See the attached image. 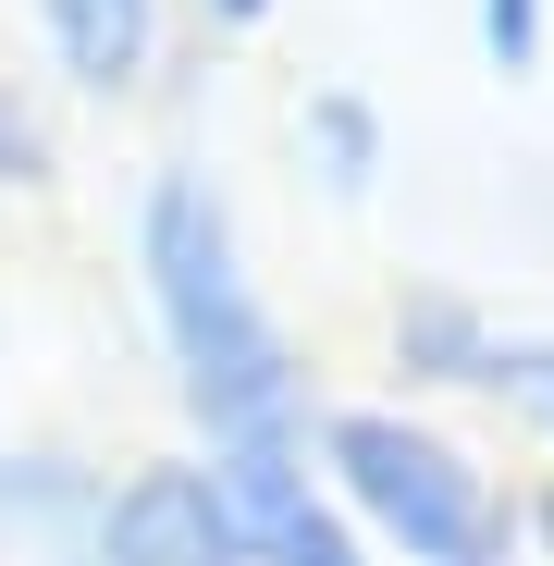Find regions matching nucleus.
<instances>
[{"mask_svg":"<svg viewBox=\"0 0 554 566\" xmlns=\"http://www.w3.org/2000/svg\"><path fill=\"white\" fill-rule=\"evenodd\" d=\"M124 296L160 357V395L185 419V455L222 468V455H271V443L321 431L333 382H321L309 333L284 321V296H271L234 185L198 148H160L124 185Z\"/></svg>","mask_w":554,"mask_h":566,"instance_id":"obj_1","label":"nucleus"},{"mask_svg":"<svg viewBox=\"0 0 554 566\" xmlns=\"http://www.w3.org/2000/svg\"><path fill=\"white\" fill-rule=\"evenodd\" d=\"M309 455H321L333 505L357 517L369 566H530V468H505L443 407L333 395Z\"/></svg>","mask_w":554,"mask_h":566,"instance_id":"obj_2","label":"nucleus"},{"mask_svg":"<svg viewBox=\"0 0 554 566\" xmlns=\"http://www.w3.org/2000/svg\"><path fill=\"white\" fill-rule=\"evenodd\" d=\"M25 38H38L50 99L136 112V99H160V74L185 50V0H25Z\"/></svg>","mask_w":554,"mask_h":566,"instance_id":"obj_3","label":"nucleus"},{"mask_svg":"<svg viewBox=\"0 0 554 566\" xmlns=\"http://www.w3.org/2000/svg\"><path fill=\"white\" fill-rule=\"evenodd\" d=\"M86 566H247L210 455H185V443L112 455V493H100V530H86Z\"/></svg>","mask_w":554,"mask_h":566,"instance_id":"obj_4","label":"nucleus"},{"mask_svg":"<svg viewBox=\"0 0 554 566\" xmlns=\"http://www.w3.org/2000/svg\"><path fill=\"white\" fill-rule=\"evenodd\" d=\"M505 345V308L456 271H407L383 296V395L407 407H481V369Z\"/></svg>","mask_w":554,"mask_h":566,"instance_id":"obj_5","label":"nucleus"},{"mask_svg":"<svg viewBox=\"0 0 554 566\" xmlns=\"http://www.w3.org/2000/svg\"><path fill=\"white\" fill-rule=\"evenodd\" d=\"M210 481H222V505H234L247 566H369V542H357V517L333 505V481H321V455H309V443L222 455Z\"/></svg>","mask_w":554,"mask_h":566,"instance_id":"obj_6","label":"nucleus"},{"mask_svg":"<svg viewBox=\"0 0 554 566\" xmlns=\"http://www.w3.org/2000/svg\"><path fill=\"white\" fill-rule=\"evenodd\" d=\"M112 455L74 431H0V566H86Z\"/></svg>","mask_w":554,"mask_h":566,"instance_id":"obj_7","label":"nucleus"},{"mask_svg":"<svg viewBox=\"0 0 554 566\" xmlns=\"http://www.w3.org/2000/svg\"><path fill=\"white\" fill-rule=\"evenodd\" d=\"M284 160L321 210H369L395 185V112H383V86H357V74H309L296 99H284Z\"/></svg>","mask_w":554,"mask_h":566,"instance_id":"obj_8","label":"nucleus"},{"mask_svg":"<svg viewBox=\"0 0 554 566\" xmlns=\"http://www.w3.org/2000/svg\"><path fill=\"white\" fill-rule=\"evenodd\" d=\"M62 172H74V148H62V99H50L38 74L0 62V210H50Z\"/></svg>","mask_w":554,"mask_h":566,"instance_id":"obj_9","label":"nucleus"},{"mask_svg":"<svg viewBox=\"0 0 554 566\" xmlns=\"http://www.w3.org/2000/svg\"><path fill=\"white\" fill-rule=\"evenodd\" d=\"M481 407L542 455V481H554V321H505V345L481 369Z\"/></svg>","mask_w":554,"mask_h":566,"instance_id":"obj_10","label":"nucleus"},{"mask_svg":"<svg viewBox=\"0 0 554 566\" xmlns=\"http://www.w3.org/2000/svg\"><path fill=\"white\" fill-rule=\"evenodd\" d=\"M469 50L493 86H542L554 62V0H469Z\"/></svg>","mask_w":554,"mask_h":566,"instance_id":"obj_11","label":"nucleus"},{"mask_svg":"<svg viewBox=\"0 0 554 566\" xmlns=\"http://www.w3.org/2000/svg\"><path fill=\"white\" fill-rule=\"evenodd\" d=\"M271 25H284V0H185V38H271Z\"/></svg>","mask_w":554,"mask_h":566,"instance_id":"obj_12","label":"nucleus"},{"mask_svg":"<svg viewBox=\"0 0 554 566\" xmlns=\"http://www.w3.org/2000/svg\"><path fill=\"white\" fill-rule=\"evenodd\" d=\"M530 566H554V481L530 468Z\"/></svg>","mask_w":554,"mask_h":566,"instance_id":"obj_13","label":"nucleus"},{"mask_svg":"<svg viewBox=\"0 0 554 566\" xmlns=\"http://www.w3.org/2000/svg\"><path fill=\"white\" fill-rule=\"evenodd\" d=\"M0 345H13V308H0Z\"/></svg>","mask_w":554,"mask_h":566,"instance_id":"obj_14","label":"nucleus"}]
</instances>
